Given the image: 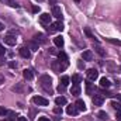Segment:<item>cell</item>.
Listing matches in <instances>:
<instances>
[{"label": "cell", "mask_w": 121, "mask_h": 121, "mask_svg": "<svg viewBox=\"0 0 121 121\" xmlns=\"http://www.w3.org/2000/svg\"><path fill=\"white\" fill-rule=\"evenodd\" d=\"M39 82H41V86H42V89H44V90L48 91V93H52L51 78H49L48 75H44V76H41V78H39Z\"/></svg>", "instance_id": "1"}, {"label": "cell", "mask_w": 121, "mask_h": 121, "mask_svg": "<svg viewBox=\"0 0 121 121\" xmlns=\"http://www.w3.org/2000/svg\"><path fill=\"white\" fill-rule=\"evenodd\" d=\"M51 68L55 70V72H62L68 68V62H62V60H52L51 63Z\"/></svg>", "instance_id": "2"}, {"label": "cell", "mask_w": 121, "mask_h": 121, "mask_svg": "<svg viewBox=\"0 0 121 121\" xmlns=\"http://www.w3.org/2000/svg\"><path fill=\"white\" fill-rule=\"evenodd\" d=\"M32 103H34V104H37V106H42V107H44V106H48V103H49V101H48L45 97L34 96V97H32Z\"/></svg>", "instance_id": "3"}, {"label": "cell", "mask_w": 121, "mask_h": 121, "mask_svg": "<svg viewBox=\"0 0 121 121\" xmlns=\"http://www.w3.org/2000/svg\"><path fill=\"white\" fill-rule=\"evenodd\" d=\"M62 30H63V26H62V23H59V21H56V23H51L49 27H48V31H49V32H54V31H62Z\"/></svg>", "instance_id": "4"}, {"label": "cell", "mask_w": 121, "mask_h": 121, "mask_svg": "<svg viewBox=\"0 0 121 121\" xmlns=\"http://www.w3.org/2000/svg\"><path fill=\"white\" fill-rule=\"evenodd\" d=\"M91 101H93L94 106H101L103 101H104V96L103 94H94L93 99H91Z\"/></svg>", "instance_id": "5"}, {"label": "cell", "mask_w": 121, "mask_h": 121, "mask_svg": "<svg viewBox=\"0 0 121 121\" xmlns=\"http://www.w3.org/2000/svg\"><path fill=\"white\" fill-rule=\"evenodd\" d=\"M97 78H99V72H97L96 69H89V70H87V79H89L90 82H94Z\"/></svg>", "instance_id": "6"}, {"label": "cell", "mask_w": 121, "mask_h": 121, "mask_svg": "<svg viewBox=\"0 0 121 121\" xmlns=\"http://www.w3.org/2000/svg\"><path fill=\"white\" fill-rule=\"evenodd\" d=\"M4 42L7 44V45H10V47H13V45H16V42H17V39H16V37L14 35H6L4 37Z\"/></svg>", "instance_id": "7"}, {"label": "cell", "mask_w": 121, "mask_h": 121, "mask_svg": "<svg viewBox=\"0 0 121 121\" xmlns=\"http://www.w3.org/2000/svg\"><path fill=\"white\" fill-rule=\"evenodd\" d=\"M20 55L23 56V58H26V59H28V58H31V51L30 48H26V47H23V48H20Z\"/></svg>", "instance_id": "8"}, {"label": "cell", "mask_w": 121, "mask_h": 121, "mask_svg": "<svg viewBox=\"0 0 121 121\" xmlns=\"http://www.w3.org/2000/svg\"><path fill=\"white\" fill-rule=\"evenodd\" d=\"M39 21H41L42 24H51V16H49L48 13H42V14L39 16Z\"/></svg>", "instance_id": "9"}, {"label": "cell", "mask_w": 121, "mask_h": 121, "mask_svg": "<svg viewBox=\"0 0 121 121\" xmlns=\"http://www.w3.org/2000/svg\"><path fill=\"white\" fill-rule=\"evenodd\" d=\"M52 16L56 18H62V10L59 6H52Z\"/></svg>", "instance_id": "10"}, {"label": "cell", "mask_w": 121, "mask_h": 121, "mask_svg": "<svg viewBox=\"0 0 121 121\" xmlns=\"http://www.w3.org/2000/svg\"><path fill=\"white\" fill-rule=\"evenodd\" d=\"M75 106H76V108H78L79 111H86V103H85L83 100H80V99H79V100L76 101V104H75Z\"/></svg>", "instance_id": "11"}, {"label": "cell", "mask_w": 121, "mask_h": 121, "mask_svg": "<svg viewBox=\"0 0 121 121\" xmlns=\"http://www.w3.org/2000/svg\"><path fill=\"white\" fill-rule=\"evenodd\" d=\"M78 111H79V110L76 108V106H72V104H70V106H68V107H66V113H68L69 116H76V114H78Z\"/></svg>", "instance_id": "12"}, {"label": "cell", "mask_w": 121, "mask_h": 121, "mask_svg": "<svg viewBox=\"0 0 121 121\" xmlns=\"http://www.w3.org/2000/svg\"><path fill=\"white\" fill-rule=\"evenodd\" d=\"M34 38H35V41H37L38 44H45V42H47V38H45L44 34H35Z\"/></svg>", "instance_id": "13"}, {"label": "cell", "mask_w": 121, "mask_h": 121, "mask_svg": "<svg viewBox=\"0 0 121 121\" xmlns=\"http://www.w3.org/2000/svg\"><path fill=\"white\" fill-rule=\"evenodd\" d=\"M23 76H24V79L31 80V79L34 78V73H32V70H31V69H24V70H23Z\"/></svg>", "instance_id": "14"}, {"label": "cell", "mask_w": 121, "mask_h": 121, "mask_svg": "<svg viewBox=\"0 0 121 121\" xmlns=\"http://www.w3.org/2000/svg\"><path fill=\"white\" fill-rule=\"evenodd\" d=\"M54 44H55L56 47L62 48V47H63V44H65V41H63V38H62L60 35H58V37H55V38H54Z\"/></svg>", "instance_id": "15"}, {"label": "cell", "mask_w": 121, "mask_h": 121, "mask_svg": "<svg viewBox=\"0 0 121 121\" xmlns=\"http://www.w3.org/2000/svg\"><path fill=\"white\" fill-rule=\"evenodd\" d=\"M82 58H83V60H91L93 59V54H91V51H83Z\"/></svg>", "instance_id": "16"}, {"label": "cell", "mask_w": 121, "mask_h": 121, "mask_svg": "<svg viewBox=\"0 0 121 121\" xmlns=\"http://www.w3.org/2000/svg\"><path fill=\"white\" fill-rule=\"evenodd\" d=\"M70 93H72V96H79L80 94V86L79 85H73L72 89H70Z\"/></svg>", "instance_id": "17"}, {"label": "cell", "mask_w": 121, "mask_h": 121, "mask_svg": "<svg viewBox=\"0 0 121 121\" xmlns=\"http://www.w3.org/2000/svg\"><path fill=\"white\" fill-rule=\"evenodd\" d=\"M55 103H56V106H63V104H66V103H68V100H66V97L59 96V97H56V99H55Z\"/></svg>", "instance_id": "18"}, {"label": "cell", "mask_w": 121, "mask_h": 121, "mask_svg": "<svg viewBox=\"0 0 121 121\" xmlns=\"http://www.w3.org/2000/svg\"><path fill=\"white\" fill-rule=\"evenodd\" d=\"M110 85H111V83H110L108 79H106V78H101V79H100V86H101V87H110Z\"/></svg>", "instance_id": "19"}, {"label": "cell", "mask_w": 121, "mask_h": 121, "mask_svg": "<svg viewBox=\"0 0 121 121\" xmlns=\"http://www.w3.org/2000/svg\"><path fill=\"white\" fill-rule=\"evenodd\" d=\"M80 82H82V78L79 75H73L72 76V83L73 85H80Z\"/></svg>", "instance_id": "20"}, {"label": "cell", "mask_w": 121, "mask_h": 121, "mask_svg": "<svg viewBox=\"0 0 121 121\" xmlns=\"http://www.w3.org/2000/svg\"><path fill=\"white\" fill-rule=\"evenodd\" d=\"M0 1H1V3H7L10 7H14V9H17V7H18V4H17L14 0H0Z\"/></svg>", "instance_id": "21"}, {"label": "cell", "mask_w": 121, "mask_h": 121, "mask_svg": "<svg viewBox=\"0 0 121 121\" xmlns=\"http://www.w3.org/2000/svg\"><path fill=\"white\" fill-rule=\"evenodd\" d=\"M69 82H70V78L69 76H62V79H60V85H63L65 87L69 85Z\"/></svg>", "instance_id": "22"}, {"label": "cell", "mask_w": 121, "mask_h": 121, "mask_svg": "<svg viewBox=\"0 0 121 121\" xmlns=\"http://www.w3.org/2000/svg\"><path fill=\"white\" fill-rule=\"evenodd\" d=\"M38 47H39V44L37 41H31L30 42V49H32V51H38Z\"/></svg>", "instance_id": "23"}, {"label": "cell", "mask_w": 121, "mask_h": 121, "mask_svg": "<svg viewBox=\"0 0 121 121\" xmlns=\"http://www.w3.org/2000/svg\"><path fill=\"white\" fill-rule=\"evenodd\" d=\"M86 93H87V94H91V93H93V86H91L90 80L86 82Z\"/></svg>", "instance_id": "24"}, {"label": "cell", "mask_w": 121, "mask_h": 121, "mask_svg": "<svg viewBox=\"0 0 121 121\" xmlns=\"http://www.w3.org/2000/svg\"><path fill=\"white\" fill-rule=\"evenodd\" d=\"M58 58H59V60H62V62H68V55H66L65 52H59V54H58Z\"/></svg>", "instance_id": "25"}, {"label": "cell", "mask_w": 121, "mask_h": 121, "mask_svg": "<svg viewBox=\"0 0 121 121\" xmlns=\"http://www.w3.org/2000/svg\"><path fill=\"white\" fill-rule=\"evenodd\" d=\"M107 41H108V42H111V44H114V45H118V47H121V41H120V39H114V38H107Z\"/></svg>", "instance_id": "26"}, {"label": "cell", "mask_w": 121, "mask_h": 121, "mask_svg": "<svg viewBox=\"0 0 121 121\" xmlns=\"http://www.w3.org/2000/svg\"><path fill=\"white\" fill-rule=\"evenodd\" d=\"M99 118H100V120H107L108 116H107L106 111H99Z\"/></svg>", "instance_id": "27"}, {"label": "cell", "mask_w": 121, "mask_h": 121, "mask_svg": "<svg viewBox=\"0 0 121 121\" xmlns=\"http://www.w3.org/2000/svg\"><path fill=\"white\" fill-rule=\"evenodd\" d=\"M85 34H86V35H87L89 38H91V39H94V35L91 34V31L89 30V28H85Z\"/></svg>", "instance_id": "28"}, {"label": "cell", "mask_w": 121, "mask_h": 121, "mask_svg": "<svg viewBox=\"0 0 121 121\" xmlns=\"http://www.w3.org/2000/svg\"><path fill=\"white\" fill-rule=\"evenodd\" d=\"M111 106L116 108V110H121V103H117V101H113L111 103Z\"/></svg>", "instance_id": "29"}, {"label": "cell", "mask_w": 121, "mask_h": 121, "mask_svg": "<svg viewBox=\"0 0 121 121\" xmlns=\"http://www.w3.org/2000/svg\"><path fill=\"white\" fill-rule=\"evenodd\" d=\"M54 113H55V114H62V108H60L59 106H56V107H55V108H54Z\"/></svg>", "instance_id": "30"}, {"label": "cell", "mask_w": 121, "mask_h": 121, "mask_svg": "<svg viewBox=\"0 0 121 121\" xmlns=\"http://www.w3.org/2000/svg\"><path fill=\"white\" fill-rule=\"evenodd\" d=\"M6 114H7V110H6L4 107L0 106V116H6Z\"/></svg>", "instance_id": "31"}, {"label": "cell", "mask_w": 121, "mask_h": 121, "mask_svg": "<svg viewBox=\"0 0 121 121\" xmlns=\"http://www.w3.org/2000/svg\"><path fill=\"white\" fill-rule=\"evenodd\" d=\"M116 118L118 121H121V110H117V113H116Z\"/></svg>", "instance_id": "32"}, {"label": "cell", "mask_w": 121, "mask_h": 121, "mask_svg": "<svg viewBox=\"0 0 121 121\" xmlns=\"http://www.w3.org/2000/svg\"><path fill=\"white\" fill-rule=\"evenodd\" d=\"M65 89H66V87H65L63 85H60V83H59V86H58V91H60V93H63V91H65Z\"/></svg>", "instance_id": "33"}, {"label": "cell", "mask_w": 121, "mask_h": 121, "mask_svg": "<svg viewBox=\"0 0 121 121\" xmlns=\"http://www.w3.org/2000/svg\"><path fill=\"white\" fill-rule=\"evenodd\" d=\"M32 13H39V6H32Z\"/></svg>", "instance_id": "34"}, {"label": "cell", "mask_w": 121, "mask_h": 121, "mask_svg": "<svg viewBox=\"0 0 121 121\" xmlns=\"http://www.w3.org/2000/svg\"><path fill=\"white\" fill-rule=\"evenodd\" d=\"M97 52H99V55H101V56H104V55H106V52H104L101 48H97Z\"/></svg>", "instance_id": "35"}, {"label": "cell", "mask_w": 121, "mask_h": 121, "mask_svg": "<svg viewBox=\"0 0 121 121\" xmlns=\"http://www.w3.org/2000/svg\"><path fill=\"white\" fill-rule=\"evenodd\" d=\"M4 54H6V49H4V47L0 44V55H4Z\"/></svg>", "instance_id": "36"}, {"label": "cell", "mask_w": 121, "mask_h": 121, "mask_svg": "<svg viewBox=\"0 0 121 121\" xmlns=\"http://www.w3.org/2000/svg\"><path fill=\"white\" fill-rule=\"evenodd\" d=\"M38 121H51V120H49L48 117H39V118H38Z\"/></svg>", "instance_id": "37"}, {"label": "cell", "mask_w": 121, "mask_h": 121, "mask_svg": "<svg viewBox=\"0 0 121 121\" xmlns=\"http://www.w3.org/2000/svg\"><path fill=\"white\" fill-rule=\"evenodd\" d=\"M17 121H27V118L23 117V116H20V117H17Z\"/></svg>", "instance_id": "38"}, {"label": "cell", "mask_w": 121, "mask_h": 121, "mask_svg": "<svg viewBox=\"0 0 121 121\" xmlns=\"http://www.w3.org/2000/svg\"><path fill=\"white\" fill-rule=\"evenodd\" d=\"M3 82H4V76H3V75H0V85H1Z\"/></svg>", "instance_id": "39"}, {"label": "cell", "mask_w": 121, "mask_h": 121, "mask_svg": "<svg viewBox=\"0 0 121 121\" xmlns=\"http://www.w3.org/2000/svg\"><path fill=\"white\" fill-rule=\"evenodd\" d=\"M3 121H14V120H13V117H7V118H4Z\"/></svg>", "instance_id": "40"}, {"label": "cell", "mask_w": 121, "mask_h": 121, "mask_svg": "<svg viewBox=\"0 0 121 121\" xmlns=\"http://www.w3.org/2000/svg\"><path fill=\"white\" fill-rule=\"evenodd\" d=\"M49 52H51V54H54V55H55V54H56V51H55V49H54V48H51V51H49Z\"/></svg>", "instance_id": "41"}, {"label": "cell", "mask_w": 121, "mask_h": 121, "mask_svg": "<svg viewBox=\"0 0 121 121\" xmlns=\"http://www.w3.org/2000/svg\"><path fill=\"white\" fill-rule=\"evenodd\" d=\"M49 4H56V0H49Z\"/></svg>", "instance_id": "42"}, {"label": "cell", "mask_w": 121, "mask_h": 121, "mask_svg": "<svg viewBox=\"0 0 121 121\" xmlns=\"http://www.w3.org/2000/svg\"><path fill=\"white\" fill-rule=\"evenodd\" d=\"M117 100L121 103V94H117Z\"/></svg>", "instance_id": "43"}, {"label": "cell", "mask_w": 121, "mask_h": 121, "mask_svg": "<svg viewBox=\"0 0 121 121\" xmlns=\"http://www.w3.org/2000/svg\"><path fill=\"white\" fill-rule=\"evenodd\" d=\"M3 30H4V26H3V24L0 23V31H3Z\"/></svg>", "instance_id": "44"}, {"label": "cell", "mask_w": 121, "mask_h": 121, "mask_svg": "<svg viewBox=\"0 0 121 121\" xmlns=\"http://www.w3.org/2000/svg\"><path fill=\"white\" fill-rule=\"evenodd\" d=\"M118 24H120V26H121V18H120V20H118Z\"/></svg>", "instance_id": "45"}, {"label": "cell", "mask_w": 121, "mask_h": 121, "mask_svg": "<svg viewBox=\"0 0 121 121\" xmlns=\"http://www.w3.org/2000/svg\"><path fill=\"white\" fill-rule=\"evenodd\" d=\"M38 1H41V0H38Z\"/></svg>", "instance_id": "46"}]
</instances>
